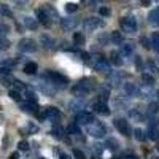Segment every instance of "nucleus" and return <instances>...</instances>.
<instances>
[{
	"mask_svg": "<svg viewBox=\"0 0 159 159\" xmlns=\"http://www.w3.org/2000/svg\"><path fill=\"white\" fill-rule=\"evenodd\" d=\"M2 119H3V118H2V115H0V123H2Z\"/></svg>",
	"mask_w": 159,
	"mask_h": 159,
	"instance_id": "49",
	"label": "nucleus"
},
{
	"mask_svg": "<svg viewBox=\"0 0 159 159\" xmlns=\"http://www.w3.org/2000/svg\"><path fill=\"white\" fill-rule=\"evenodd\" d=\"M10 97L13 99V100H16V102H21V94H19V92L18 91H10Z\"/></svg>",
	"mask_w": 159,
	"mask_h": 159,
	"instance_id": "34",
	"label": "nucleus"
},
{
	"mask_svg": "<svg viewBox=\"0 0 159 159\" xmlns=\"http://www.w3.org/2000/svg\"><path fill=\"white\" fill-rule=\"evenodd\" d=\"M59 159H70V157H69V154H65V153H61V154H59Z\"/></svg>",
	"mask_w": 159,
	"mask_h": 159,
	"instance_id": "45",
	"label": "nucleus"
},
{
	"mask_svg": "<svg viewBox=\"0 0 159 159\" xmlns=\"http://www.w3.org/2000/svg\"><path fill=\"white\" fill-rule=\"evenodd\" d=\"M102 24H103V21H102V19L91 16V18H86V21H84V27H86V29H89V30H96V29H99V27H100Z\"/></svg>",
	"mask_w": 159,
	"mask_h": 159,
	"instance_id": "9",
	"label": "nucleus"
},
{
	"mask_svg": "<svg viewBox=\"0 0 159 159\" xmlns=\"http://www.w3.org/2000/svg\"><path fill=\"white\" fill-rule=\"evenodd\" d=\"M91 121H94V116H92L89 111H76V116H75V123L76 124H89Z\"/></svg>",
	"mask_w": 159,
	"mask_h": 159,
	"instance_id": "8",
	"label": "nucleus"
},
{
	"mask_svg": "<svg viewBox=\"0 0 159 159\" xmlns=\"http://www.w3.org/2000/svg\"><path fill=\"white\" fill-rule=\"evenodd\" d=\"M107 147H108L110 150L116 151V150L119 148V143H118V140H115V139H108V140H107Z\"/></svg>",
	"mask_w": 159,
	"mask_h": 159,
	"instance_id": "27",
	"label": "nucleus"
},
{
	"mask_svg": "<svg viewBox=\"0 0 159 159\" xmlns=\"http://www.w3.org/2000/svg\"><path fill=\"white\" fill-rule=\"evenodd\" d=\"M94 69L99 70V72H110V62L105 57H96Z\"/></svg>",
	"mask_w": 159,
	"mask_h": 159,
	"instance_id": "10",
	"label": "nucleus"
},
{
	"mask_svg": "<svg viewBox=\"0 0 159 159\" xmlns=\"http://www.w3.org/2000/svg\"><path fill=\"white\" fill-rule=\"evenodd\" d=\"M54 38H52L51 35H42L40 37V45H42L43 48H46V49H51V48H54Z\"/></svg>",
	"mask_w": 159,
	"mask_h": 159,
	"instance_id": "13",
	"label": "nucleus"
},
{
	"mask_svg": "<svg viewBox=\"0 0 159 159\" xmlns=\"http://www.w3.org/2000/svg\"><path fill=\"white\" fill-rule=\"evenodd\" d=\"M129 116H130V119H134V121H143V119H145L143 113H142L139 108H132V110L129 111Z\"/></svg>",
	"mask_w": 159,
	"mask_h": 159,
	"instance_id": "19",
	"label": "nucleus"
},
{
	"mask_svg": "<svg viewBox=\"0 0 159 159\" xmlns=\"http://www.w3.org/2000/svg\"><path fill=\"white\" fill-rule=\"evenodd\" d=\"M99 13H100V16H108V15H110V10H108L107 7H102V8L99 10Z\"/></svg>",
	"mask_w": 159,
	"mask_h": 159,
	"instance_id": "42",
	"label": "nucleus"
},
{
	"mask_svg": "<svg viewBox=\"0 0 159 159\" xmlns=\"http://www.w3.org/2000/svg\"><path fill=\"white\" fill-rule=\"evenodd\" d=\"M7 32H8V27L5 24H0V37H5Z\"/></svg>",
	"mask_w": 159,
	"mask_h": 159,
	"instance_id": "43",
	"label": "nucleus"
},
{
	"mask_svg": "<svg viewBox=\"0 0 159 159\" xmlns=\"http://www.w3.org/2000/svg\"><path fill=\"white\" fill-rule=\"evenodd\" d=\"M92 89H94V83H92V80H88V78H83L75 86V92H83V94H88Z\"/></svg>",
	"mask_w": 159,
	"mask_h": 159,
	"instance_id": "7",
	"label": "nucleus"
},
{
	"mask_svg": "<svg viewBox=\"0 0 159 159\" xmlns=\"http://www.w3.org/2000/svg\"><path fill=\"white\" fill-rule=\"evenodd\" d=\"M111 40H113V42H115L116 45H119V43H123V37L119 35L118 32H113V34H111Z\"/></svg>",
	"mask_w": 159,
	"mask_h": 159,
	"instance_id": "33",
	"label": "nucleus"
},
{
	"mask_svg": "<svg viewBox=\"0 0 159 159\" xmlns=\"http://www.w3.org/2000/svg\"><path fill=\"white\" fill-rule=\"evenodd\" d=\"M88 134L91 137H94V139H102V137H105V134H107V129H105V126L102 123H99V121L94 119V121H91L88 124Z\"/></svg>",
	"mask_w": 159,
	"mask_h": 159,
	"instance_id": "2",
	"label": "nucleus"
},
{
	"mask_svg": "<svg viewBox=\"0 0 159 159\" xmlns=\"http://www.w3.org/2000/svg\"><path fill=\"white\" fill-rule=\"evenodd\" d=\"M18 157H19V154H18V153H13V154L10 156V159H18Z\"/></svg>",
	"mask_w": 159,
	"mask_h": 159,
	"instance_id": "47",
	"label": "nucleus"
},
{
	"mask_svg": "<svg viewBox=\"0 0 159 159\" xmlns=\"http://www.w3.org/2000/svg\"><path fill=\"white\" fill-rule=\"evenodd\" d=\"M148 22L153 24V25H159V7L153 8L148 13Z\"/></svg>",
	"mask_w": 159,
	"mask_h": 159,
	"instance_id": "16",
	"label": "nucleus"
},
{
	"mask_svg": "<svg viewBox=\"0 0 159 159\" xmlns=\"http://www.w3.org/2000/svg\"><path fill=\"white\" fill-rule=\"evenodd\" d=\"M76 25H78V21L73 19V18H65V19H62V27H64L65 30H73Z\"/></svg>",
	"mask_w": 159,
	"mask_h": 159,
	"instance_id": "17",
	"label": "nucleus"
},
{
	"mask_svg": "<svg viewBox=\"0 0 159 159\" xmlns=\"http://www.w3.org/2000/svg\"><path fill=\"white\" fill-rule=\"evenodd\" d=\"M143 81L147 83V84H153L154 83V78H153V75H147V73H143Z\"/></svg>",
	"mask_w": 159,
	"mask_h": 159,
	"instance_id": "35",
	"label": "nucleus"
},
{
	"mask_svg": "<svg viewBox=\"0 0 159 159\" xmlns=\"http://www.w3.org/2000/svg\"><path fill=\"white\" fill-rule=\"evenodd\" d=\"M37 103H34V102H27L25 100L24 103H21V110L22 111H27V113H37Z\"/></svg>",
	"mask_w": 159,
	"mask_h": 159,
	"instance_id": "18",
	"label": "nucleus"
},
{
	"mask_svg": "<svg viewBox=\"0 0 159 159\" xmlns=\"http://www.w3.org/2000/svg\"><path fill=\"white\" fill-rule=\"evenodd\" d=\"M40 118H42V119H48V121H52V123H56V121H59V118H61V111H59L56 107H49V108H46L42 115H40Z\"/></svg>",
	"mask_w": 159,
	"mask_h": 159,
	"instance_id": "5",
	"label": "nucleus"
},
{
	"mask_svg": "<svg viewBox=\"0 0 159 159\" xmlns=\"http://www.w3.org/2000/svg\"><path fill=\"white\" fill-rule=\"evenodd\" d=\"M147 134H148V139H150V140H153V142H157V140H159V129H157L156 124L151 123V124L148 126Z\"/></svg>",
	"mask_w": 159,
	"mask_h": 159,
	"instance_id": "14",
	"label": "nucleus"
},
{
	"mask_svg": "<svg viewBox=\"0 0 159 159\" xmlns=\"http://www.w3.org/2000/svg\"><path fill=\"white\" fill-rule=\"evenodd\" d=\"M24 25H25V27L34 29L35 25H37V21H35L34 18H30V16H25V18H24Z\"/></svg>",
	"mask_w": 159,
	"mask_h": 159,
	"instance_id": "26",
	"label": "nucleus"
},
{
	"mask_svg": "<svg viewBox=\"0 0 159 159\" xmlns=\"http://www.w3.org/2000/svg\"><path fill=\"white\" fill-rule=\"evenodd\" d=\"M110 81H111L113 86H118L119 81H121V75H119V73H111L110 75Z\"/></svg>",
	"mask_w": 159,
	"mask_h": 159,
	"instance_id": "29",
	"label": "nucleus"
},
{
	"mask_svg": "<svg viewBox=\"0 0 159 159\" xmlns=\"http://www.w3.org/2000/svg\"><path fill=\"white\" fill-rule=\"evenodd\" d=\"M67 134H70V135H80V134H81V132H80V126H78L76 123L70 124V126L67 127Z\"/></svg>",
	"mask_w": 159,
	"mask_h": 159,
	"instance_id": "25",
	"label": "nucleus"
},
{
	"mask_svg": "<svg viewBox=\"0 0 159 159\" xmlns=\"http://www.w3.org/2000/svg\"><path fill=\"white\" fill-rule=\"evenodd\" d=\"M69 108L72 111H81L84 108V100L83 99H73L70 103H69Z\"/></svg>",
	"mask_w": 159,
	"mask_h": 159,
	"instance_id": "15",
	"label": "nucleus"
},
{
	"mask_svg": "<svg viewBox=\"0 0 159 159\" xmlns=\"http://www.w3.org/2000/svg\"><path fill=\"white\" fill-rule=\"evenodd\" d=\"M156 150H157V151H159V143H157V145H156Z\"/></svg>",
	"mask_w": 159,
	"mask_h": 159,
	"instance_id": "48",
	"label": "nucleus"
},
{
	"mask_svg": "<svg viewBox=\"0 0 159 159\" xmlns=\"http://www.w3.org/2000/svg\"><path fill=\"white\" fill-rule=\"evenodd\" d=\"M65 10H67V13H73V11L78 10V5L76 3H67L65 5Z\"/></svg>",
	"mask_w": 159,
	"mask_h": 159,
	"instance_id": "36",
	"label": "nucleus"
},
{
	"mask_svg": "<svg viewBox=\"0 0 159 159\" xmlns=\"http://www.w3.org/2000/svg\"><path fill=\"white\" fill-rule=\"evenodd\" d=\"M137 86L132 83V81H127V83H124V86H123V94L126 96V97H135V94H137Z\"/></svg>",
	"mask_w": 159,
	"mask_h": 159,
	"instance_id": "11",
	"label": "nucleus"
},
{
	"mask_svg": "<svg viewBox=\"0 0 159 159\" xmlns=\"http://www.w3.org/2000/svg\"><path fill=\"white\" fill-rule=\"evenodd\" d=\"M108 100V89H103L100 92V102H107Z\"/></svg>",
	"mask_w": 159,
	"mask_h": 159,
	"instance_id": "38",
	"label": "nucleus"
},
{
	"mask_svg": "<svg viewBox=\"0 0 159 159\" xmlns=\"http://www.w3.org/2000/svg\"><path fill=\"white\" fill-rule=\"evenodd\" d=\"M10 48V42L5 37H0V49H8Z\"/></svg>",
	"mask_w": 159,
	"mask_h": 159,
	"instance_id": "32",
	"label": "nucleus"
},
{
	"mask_svg": "<svg viewBox=\"0 0 159 159\" xmlns=\"http://www.w3.org/2000/svg\"><path fill=\"white\" fill-rule=\"evenodd\" d=\"M150 45H151V48H153L154 51L159 52V32H154V34L151 35V38H150Z\"/></svg>",
	"mask_w": 159,
	"mask_h": 159,
	"instance_id": "23",
	"label": "nucleus"
},
{
	"mask_svg": "<svg viewBox=\"0 0 159 159\" xmlns=\"http://www.w3.org/2000/svg\"><path fill=\"white\" fill-rule=\"evenodd\" d=\"M157 96H159V91H157Z\"/></svg>",
	"mask_w": 159,
	"mask_h": 159,
	"instance_id": "51",
	"label": "nucleus"
},
{
	"mask_svg": "<svg viewBox=\"0 0 159 159\" xmlns=\"http://www.w3.org/2000/svg\"><path fill=\"white\" fill-rule=\"evenodd\" d=\"M15 3H18V5H24V3H27L29 0H13Z\"/></svg>",
	"mask_w": 159,
	"mask_h": 159,
	"instance_id": "44",
	"label": "nucleus"
},
{
	"mask_svg": "<svg viewBox=\"0 0 159 159\" xmlns=\"http://www.w3.org/2000/svg\"><path fill=\"white\" fill-rule=\"evenodd\" d=\"M25 100L27 102H34V103H37V97H35V94L32 91H25Z\"/></svg>",
	"mask_w": 159,
	"mask_h": 159,
	"instance_id": "31",
	"label": "nucleus"
},
{
	"mask_svg": "<svg viewBox=\"0 0 159 159\" xmlns=\"http://www.w3.org/2000/svg\"><path fill=\"white\" fill-rule=\"evenodd\" d=\"M40 159H46V157H40Z\"/></svg>",
	"mask_w": 159,
	"mask_h": 159,
	"instance_id": "50",
	"label": "nucleus"
},
{
	"mask_svg": "<svg viewBox=\"0 0 159 159\" xmlns=\"http://www.w3.org/2000/svg\"><path fill=\"white\" fill-rule=\"evenodd\" d=\"M134 137H135L137 142H143V140H145V132H143L142 129H135V130H134Z\"/></svg>",
	"mask_w": 159,
	"mask_h": 159,
	"instance_id": "28",
	"label": "nucleus"
},
{
	"mask_svg": "<svg viewBox=\"0 0 159 159\" xmlns=\"http://www.w3.org/2000/svg\"><path fill=\"white\" fill-rule=\"evenodd\" d=\"M37 70H38V65L35 62H27L24 65V73H27V75H34Z\"/></svg>",
	"mask_w": 159,
	"mask_h": 159,
	"instance_id": "22",
	"label": "nucleus"
},
{
	"mask_svg": "<svg viewBox=\"0 0 159 159\" xmlns=\"http://www.w3.org/2000/svg\"><path fill=\"white\" fill-rule=\"evenodd\" d=\"M73 156H75L76 159H86V156L83 154V151H80V150H76V148L73 150Z\"/></svg>",
	"mask_w": 159,
	"mask_h": 159,
	"instance_id": "39",
	"label": "nucleus"
},
{
	"mask_svg": "<svg viewBox=\"0 0 159 159\" xmlns=\"http://www.w3.org/2000/svg\"><path fill=\"white\" fill-rule=\"evenodd\" d=\"M119 24H121V29L127 34L137 32V19L134 16H124L121 21H119Z\"/></svg>",
	"mask_w": 159,
	"mask_h": 159,
	"instance_id": "3",
	"label": "nucleus"
},
{
	"mask_svg": "<svg viewBox=\"0 0 159 159\" xmlns=\"http://www.w3.org/2000/svg\"><path fill=\"white\" fill-rule=\"evenodd\" d=\"M148 110H150V113H157L159 111V103L157 102H150V105H148Z\"/></svg>",
	"mask_w": 159,
	"mask_h": 159,
	"instance_id": "30",
	"label": "nucleus"
},
{
	"mask_svg": "<svg viewBox=\"0 0 159 159\" xmlns=\"http://www.w3.org/2000/svg\"><path fill=\"white\" fill-rule=\"evenodd\" d=\"M115 127L118 129L119 134H123L124 137H130L132 129H130V126H129V121H127V119H124V118L115 119Z\"/></svg>",
	"mask_w": 159,
	"mask_h": 159,
	"instance_id": "4",
	"label": "nucleus"
},
{
	"mask_svg": "<svg viewBox=\"0 0 159 159\" xmlns=\"http://www.w3.org/2000/svg\"><path fill=\"white\" fill-rule=\"evenodd\" d=\"M43 78L46 80L51 86H54L56 89L57 88H65V86H67V83H69V80L65 78L64 75L57 73V72H46Z\"/></svg>",
	"mask_w": 159,
	"mask_h": 159,
	"instance_id": "1",
	"label": "nucleus"
},
{
	"mask_svg": "<svg viewBox=\"0 0 159 159\" xmlns=\"http://www.w3.org/2000/svg\"><path fill=\"white\" fill-rule=\"evenodd\" d=\"M110 57H111V62L116 65V67H119V65H123V59H121V52L119 51H111V54H110Z\"/></svg>",
	"mask_w": 159,
	"mask_h": 159,
	"instance_id": "20",
	"label": "nucleus"
},
{
	"mask_svg": "<svg viewBox=\"0 0 159 159\" xmlns=\"http://www.w3.org/2000/svg\"><path fill=\"white\" fill-rule=\"evenodd\" d=\"M54 135H56V137H61V129H59V127L54 129Z\"/></svg>",
	"mask_w": 159,
	"mask_h": 159,
	"instance_id": "46",
	"label": "nucleus"
},
{
	"mask_svg": "<svg viewBox=\"0 0 159 159\" xmlns=\"http://www.w3.org/2000/svg\"><path fill=\"white\" fill-rule=\"evenodd\" d=\"M18 147H19L21 151H27V150H29V143H27V142H19Z\"/></svg>",
	"mask_w": 159,
	"mask_h": 159,
	"instance_id": "41",
	"label": "nucleus"
},
{
	"mask_svg": "<svg viewBox=\"0 0 159 159\" xmlns=\"http://www.w3.org/2000/svg\"><path fill=\"white\" fill-rule=\"evenodd\" d=\"M84 42H86V40H84V35H83L81 32H75V34H73V43H75V45L83 46Z\"/></svg>",
	"mask_w": 159,
	"mask_h": 159,
	"instance_id": "24",
	"label": "nucleus"
},
{
	"mask_svg": "<svg viewBox=\"0 0 159 159\" xmlns=\"http://www.w3.org/2000/svg\"><path fill=\"white\" fill-rule=\"evenodd\" d=\"M92 110H94L96 113H99V115H103V116H108L110 115V110H108V107H107V102H96L94 105H92Z\"/></svg>",
	"mask_w": 159,
	"mask_h": 159,
	"instance_id": "12",
	"label": "nucleus"
},
{
	"mask_svg": "<svg viewBox=\"0 0 159 159\" xmlns=\"http://www.w3.org/2000/svg\"><path fill=\"white\" fill-rule=\"evenodd\" d=\"M132 52H134V46H132V43H123L121 45V54L123 56H132Z\"/></svg>",
	"mask_w": 159,
	"mask_h": 159,
	"instance_id": "21",
	"label": "nucleus"
},
{
	"mask_svg": "<svg viewBox=\"0 0 159 159\" xmlns=\"http://www.w3.org/2000/svg\"><path fill=\"white\" fill-rule=\"evenodd\" d=\"M92 151H94L96 154H102L103 153V147L102 145H94V147H92Z\"/></svg>",
	"mask_w": 159,
	"mask_h": 159,
	"instance_id": "40",
	"label": "nucleus"
},
{
	"mask_svg": "<svg viewBox=\"0 0 159 159\" xmlns=\"http://www.w3.org/2000/svg\"><path fill=\"white\" fill-rule=\"evenodd\" d=\"M10 75V69H7V67H0V80L2 78H7Z\"/></svg>",
	"mask_w": 159,
	"mask_h": 159,
	"instance_id": "37",
	"label": "nucleus"
},
{
	"mask_svg": "<svg viewBox=\"0 0 159 159\" xmlns=\"http://www.w3.org/2000/svg\"><path fill=\"white\" fill-rule=\"evenodd\" d=\"M18 48L22 52H35L37 51V43L32 38H22L19 42V45H18Z\"/></svg>",
	"mask_w": 159,
	"mask_h": 159,
	"instance_id": "6",
	"label": "nucleus"
}]
</instances>
